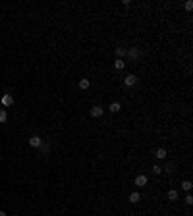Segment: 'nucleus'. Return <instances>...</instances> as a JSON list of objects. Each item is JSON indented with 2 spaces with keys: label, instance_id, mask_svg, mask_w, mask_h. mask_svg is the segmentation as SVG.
I'll list each match as a JSON object with an SVG mask.
<instances>
[{
  "label": "nucleus",
  "instance_id": "17",
  "mask_svg": "<svg viewBox=\"0 0 193 216\" xmlns=\"http://www.w3.org/2000/svg\"><path fill=\"white\" fill-rule=\"evenodd\" d=\"M191 8H193V2H191V0H187V2H186V10H191Z\"/></svg>",
  "mask_w": 193,
  "mask_h": 216
},
{
  "label": "nucleus",
  "instance_id": "18",
  "mask_svg": "<svg viewBox=\"0 0 193 216\" xmlns=\"http://www.w3.org/2000/svg\"><path fill=\"white\" fill-rule=\"evenodd\" d=\"M186 203H187V204L193 203V197H191V195H187V197H186Z\"/></svg>",
  "mask_w": 193,
  "mask_h": 216
},
{
  "label": "nucleus",
  "instance_id": "11",
  "mask_svg": "<svg viewBox=\"0 0 193 216\" xmlns=\"http://www.w3.org/2000/svg\"><path fill=\"white\" fill-rule=\"evenodd\" d=\"M116 54H118V58H122V56H126V54H128V50H126V48H122V46H118V48H116Z\"/></svg>",
  "mask_w": 193,
  "mask_h": 216
},
{
  "label": "nucleus",
  "instance_id": "3",
  "mask_svg": "<svg viewBox=\"0 0 193 216\" xmlns=\"http://www.w3.org/2000/svg\"><path fill=\"white\" fill-rule=\"evenodd\" d=\"M103 112H104V110H103L101 106H93V108H91V116H95V118L103 116Z\"/></svg>",
  "mask_w": 193,
  "mask_h": 216
},
{
  "label": "nucleus",
  "instance_id": "7",
  "mask_svg": "<svg viewBox=\"0 0 193 216\" xmlns=\"http://www.w3.org/2000/svg\"><path fill=\"white\" fill-rule=\"evenodd\" d=\"M120 108H122V106H120V102H112V104L108 106V110H110V112H120Z\"/></svg>",
  "mask_w": 193,
  "mask_h": 216
},
{
  "label": "nucleus",
  "instance_id": "2",
  "mask_svg": "<svg viewBox=\"0 0 193 216\" xmlns=\"http://www.w3.org/2000/svg\"><path fill=\"white\" fill-rule=\"evenodd\" d=\"M124 83H126L128 87H133L135 83H137V77H135V75H128L126 79H124Z\"/></svg>",
  "mask_w": 193,
  "mask_h": 216
},
{
  "label": "nucleus",
  "instance_id": "15",
  "mask_svg": "<svg viewBox=\"0 0 193 216\" xmlns=\"http://www.w3.org/2000/svg\"><path fill=\"white\" fill-rule=\"evenodd\" d=\"M181 187H183L186 191H191V181H189V179H186V181L181 183Z\"/></svg>",
  "mask_w": 193,
  "mask_h": 216
},
{
  "label": "nucleus",
  "instance_id": "4",
  "mask_svg": "<svg viewBox=\"0 0 193 216\" xmlns=\"http://www.w3.org/2000/svg\"><path fill=\"white\" fill-rule=\"evenodd\" d=\"M135 185H139V187L147 185V176H137V178H135Z\"/></svg>",
  "mask_w": 193,
  "mask_h": 216
},
{
  "label": "nucleus",
  "instance_id": "9",
  "mask_svg": "<svg viewBox=\"0 0 193 216\" xmlns=\"http://www.w3.org/2000/svg\"><path fill=\"white\" fill-rule=\"evenodd\" d=\"M6 120H8V112L4 110V108H0V124H4Z\"/></svg>",
  "mask_w": 193,
  "mask_h": 216
},
{
  "label": "nucleus",
  "instance_id": "10",
  "mask_svg": "<svg viewBox=\"0 0 193 216\" xmlns=\"http://www.w3.org/2000/svg\"><path fill=\"white\" fill-rule=\"evenodd\" d=\"M156 158H160V160L166 158V149H158L156 151Z\"/></svg>",
  "mask_w": 193,
  "mask_h": 216
},
{
  "label": "nucleus",
  "instance_id": "13",
  "mask_svg": "<svg viewBox=\"0 0 193 216\" xmlns=\"http://www.w3.org/2000/svg\"><path fill=\"white\" fill-rule=\"evenodd\" d=\"M79 87H81V89H89V79H81V81H79Z\"/></svg>",
  "mask_w": 193,
  "mask_h": 216
},
{
  "label": "nucleus",
  "instance_id": "16",
  "mask_svg": "<svg viewBox=\"0 0 193 216\" xmlns=\"http://www.w3.org/2000/svg\"><path fill=\"white\" fill-rule=\"evenodd\" d=\"M160 172H162L160 166H153V174H160Z\"/></svg>",
  "mask_w": 193,
  "mask_h": 216
},
{
  "label": "nucleus",
  "instance_id": "12",
  "mask_svg": "<svg viewBox=\"0 0 193 216\" xmlns=\"http://www.w3.org/2000/svg\"><path fill=\"white\" fill-rule=\"evenodd\" d=\"M139 199H141V197H139V193H135V191L131 193V195H129V201H131V203H137Z\"/></svg>",
  "mask_w": 193,
  "mask_h": 216
},
{
  "label": "nucleus",
  "instance_id": "5",
  "mask_svg": "<svg viewBox=\"0 0 193 216\" xmlns=\"http://www.w3.org/2000/svg\"><path fill=\"white\" fill-rule=\"evenodd\" d=\"M12 102H14L12 95H4V96H2V104H4V106H10Z\"/></svg>",
  "mask_w": 193,
  "mask_h": 216
},
{
  "label": "nucleus",
  "instance_id": "14",
  "mask_svg": "<svg viewBox=\"0 0 193 216\" xmlns=\"http://www.w3.org/2000/svg\"><path fill=\"white\" fill-rule=\"evenodd\" d=\"M128 54H129L131 58H137V56H139V48H131V50H129Z\"/></svg>",
  "mask_w": 193,
  "mask_h": 216
},
{
  "label": "nucleus",
  "instance_id": "19",
  "mask_svg": "<svg viewBox=\"0 0 193 216\" xmlns=\"http://www.w3.org/2000/svg\"><path fill=\"white\" fill-rule=\"evenodd\" d=\"M0 216H6V212H4V210H0Z\"/></svg>",
  "mask_w": 193,
  "mask_h": 216
},
{
  "label": "nucleus",
  "instance_id": "6",
  "mask_svg": "<svg viewBox=\"0 0 193 216\" xmlns=\"http://www.w3.org/2000/svg\"><path fill=\"white\" fill-rule=\"evenodd\" d=\"M114 68L116 70H124V68H126V62H124L122 58H118V60L114 62Z\"/></svg>",
  "mask_w": 193,
  "mask_h": 216
},
{
  "label": "nucleus",
  "instance_id": "8",
  "mask_svg": "<svg viewBox=\"0 0 193 216\" xmlns=\"http://www.w3.org/2000/svg\"><path fill=\"white\" fill-rule=\"evenodd\" d=\"M168 199H170V201H178V191L170 189V191H168Z\"/></svg>",
  "mask_w": 193,
  "mask_h": 216
},
{
  "label": "nucleus",
  "instance_id": "1",
  "mask_svg": "<svg viewBox=\"0 0 193 216\" xmlns=\"http://www.w3.org/2000/svg\"><path fill=\"white\" fill-rule=\"evenodd\" d=\"M29 145H31V147H41V145H43V139L37 137V135H33L31 139H29Z\"/></svg>",
  "mask_w": 193,
  "mask_h": 216
}]
</instances>
